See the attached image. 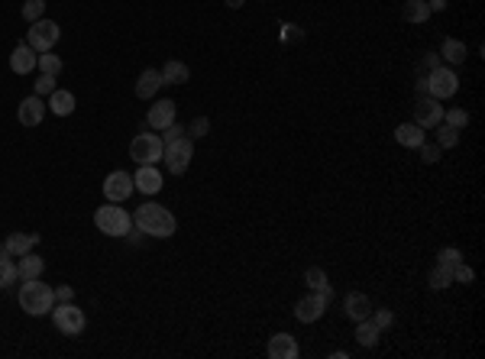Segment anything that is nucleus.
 I'll use <instances>...</instances> for the list:
<instances>
[{
    "label": "nucleus",
    "instance_id": "nucleus-1",
    "mask_svg": "<svg viewBox=\"0 0 485 359\" xmlns=\"http://www.w3.org/2000/svg\"><path fill=\"white\" fill-rule=\"evenodd\" d=\"M133 227L142 230L146 237H159V240H168L172 233H175V214L168 208H159V204H142V208H136V214H133Z\"/></svg>",
    "mask_w": 485,
    "mask_h": 359
},
{
    "label": "nucleus",
    "instance_id": "nucleus-2",
    "mask_svg": "<svg viewBox=\"0 0 485 359\" xmlns=\"http://www.w3.org/2000/svg\"><path fill=\"white\" fill-rule=\"evenodd\" d=\"M19 308H23L29 317L52 314V308H56V288L42 285L39 278H26V282L19 285Z\"/></svg>",
    "mask_w": 485,
    "mask_h": 359
},
{
    "label": "nucleus",
    "instance_id": "nucleus-3",
    "mask_svg": "<svg viewBox=\"0 0 485 359\" xmlns=\"http://www.w3.org/2000/svg\"><path fill=\"white\" fill-rule=\"evenodd\" d=\"M94 227L101 230L104 237H126L133 230V217L123 208H117L113 201H107L104 208L94 210Z\"/></svg>",
    "mask_w": 485,
    "mask_h": 359
},
{
    "label": "nucleus",
    "instance_id": "nucleus-4",
    "mask_svg": "<svg viewBox=\"0 0 485 359\" xmlns=\"http://www.w3.org/2000/svg\"><path fill=\"white\" fill-rule=\"evenodd\" d=\"M162 156H165L162 136H156V133H136V136H133L130 159L136 162V165H156V162H162Z\"/></svg>",
    "mask_w": 485,
    "mask_h": 359
},
{
    "label": "nucleus",
    "instance_id": "nucleus-5",
    "mask_svg": "<svg viewBox=\"0 0 485 359\" xmlns=\"http://www.w3.org/2000/svg\"><path fill=\"white\" fill-rule=\"evenodd\" d=\"M52 324H56L58 333L78 337V333L88 327V317H84V311L75 301H56V308H52Z\"/></svg>",
    "mask_w": 485,
    "mask_h": 359
},
{
    "label": "nucleus",
    "instance_id": "nucleus-6",
    "mask_svg": "<svg viewBox=\"0 0 485 359\" xmlns=\"http://www.w3.org/2000/svg\"><path fill=\"white\" fill-rule=\"evenodd\" d=\"M330 301H334V288L327 285V288H320V292H311L304 294L298 304H295V317H298L301 324H314L324 317V311L330 308Z\"/></svg>",
    "mask_w": 485,
    "mask_h": 359
},
{
    "label": "nucleus",
    "instance_id": "nucleus-7",
    "mask_svg": "<svg viewBox=\"0 0 485 359\" xmlns=\"http://www.w3.org/2000/svg\"><path fill=\"white\" fill-rule=\"evenodd\" d=\"M191 159H195V140H191V136H181V140H175V142H165V156H162V162H165V169L172 172V175H185L188 165H191Z\"/></svg>",
    "mask_w": 485,
    "mask_h": 359
},
{
    "label": "nucleus",
    "instance_id": "nucleus-8",
    "mask_svg": "<svg viewBox=\"0 0 485 359\" xmlns=\"http://www.w3.org/2000/svg\"><path fill=\"white\" fill-rule=\"evenodd\" d=\"M459 91V78L453 68H434V72H427V94L437 97V101H450V97Z\"/></svg>",
    "mask_w": 485,
    "mask_h": 359
},
{
    "label": "nucleus",
    "instance_id": "nucleus-9",
    "mask_svg": "<svg viewBox=\"0 0 485 359\" xmlns=\"http://www.w3.org/2000/svg\"><path fill=\"white\" fill-rule=\"evenodd\" d=\"M58 36H62V29H58V23H52V19H36L33 26H29V49L33 52H52V46L58 42Z\"/></svg>",
    "mask_w": 485,
    "mask_h": 359
},
{
    "label": "nucleus",
    "instance_id": "nucleus-10",
    "mask_svg": "<svg viewBox=\"0 0 485 359\" xmlns=\"http://www.w3.org/2000/svg\"><path fill=\"white\" fill-rule=\"evenodd\" d=\"M133 191H136V185H133V175H130V172H110V175L104 178V198L113 201V204L126 201Z\"/></svg>",
    "mask_w": 485,
    "mask_h": 359
},
{
    "label": "nucleus",
    "instance_id": "nucleus-11",
    "mask_svg": "<svg viewBox=\"0 0 485 359\" xmlns=\"http://www.w3.org/2000/svg\"><path fill=\"white\" fill-rule=\"evenodd\" d=\"M414 123H418L420 130H434V126L443 123V107H440L437 97L424 94L418 104H414Z\"/></svg>",
    "mask_w": 485,
    "mask_h": 359
},
{
    "label": "nucleus",
    "instance_id": "nucleus-12",
    "mask_svg": "<svg viewBox=\"0 0 485 359\" xmlns=\"http://www.w3.org/2000/svg\"><path fill=\"white\" fill-rule=\"evenodd\" d=\"M39 65V56L29 49V42H17V49L10 52V72L13 75H29V72H36Z\"/></svg>",
    "mask_w": 485,
    "mask_h": 359
},
{
    "label": "nucleus",
    "instance_id": "nucleus-13",
    "mask_svg": "<svg viewBox=\"0 0 485 359\" xmlns=\"http://www.w3.org/2000/svg\"><path fill=\"white\" fill-rule=\"evenodd\" d=\"M42 117H46V104H42V97L33 94V97H23L17 107V120L23 123V126H39L42 123Z\"/></svg>",
    "mask_w": 485,
    "mask_h": 359
},
{
    "label": "nucleus",
    "instance_id": "nucleus-14",
    "mask_svg": "<svg viewBox=\"0 0 485 359\" xmlns=\"http://www.w3.org/2000/svg\"><path fill=\"white\" fill-rule=\"evenodd\" d=\"M133 185H136V191H142V194H159L165 181H162V172L156 169V165H140L136 175H133Z\"/></svg>",
    "mask_w": 485,
    "mask_h": 359
},
{
    "label": "nucleus",
    "instance_id": "nucleus-15",
    "mask_svg": "<svg viewBox=\"0 0 485 359\" xmlns=\"http://www.w3.org/2000/svg\"><path fill=\"white\" fill-rule=\"evenodd\" d=\"M298 340L291 333H275L269 340V359H298Z\"/></svg>",
    "mask_w": 485,
    "mask_h": 359
},
{
    "label": "nucleus",
    "instance_id": "nucleus-16",
    "mask_svg": "<svg viewBox=\"0 0 485 359\" xmlns=\"http://www.w3.org/2000/svg\"><path fill=\"white\" fill-rule=\"evenodd\" d=\"M343 311L350 321H363V317L372 314V301H369V294H363V292H350L343 298Z\"/></svg>",
    "mask_w": 485,
    "mask_h": 359
},
{
    "label": "nucleus",
    "instance_id": "nucleus-17",
    "mask_svg": "<svg viewBox=\"0 0 485 359\" xmlns=\"http://www.w3.org/2000/svg\"><path fill=\"white\" fill-rule=\"evenodd\" d=\"M168 123H175V101H156V104L149 107L146 126H152V130H165Z\"/></svg>",
    "mask_w": 485,
    "mask_h": 359
},
{
    "label": "nucleus",
    "instance_id": "nucleus-18",
    "mask_svg": "<svg viewBox=\"0 0 485 359\" xmlns=\"http://www.w3.org/2000/svg\"><path fill=\"white\" fill-rule=\"evenodd\" d=\"M162 85H165V81H162V72H156V68H146V72L136 78V97H142V101H152V97L159 94Z\"/></svg>",
    "mask_w": 485,
    "mask_h": 359
},
{
    "label": "nucleus",
    "instance_id": "nucleus-19",
    "mask_svg": "<svg viewBox=\"0 0 485 359\" xmlns=\"http://www.w3.org/2000/svg\"><path fill=\"white\" fill-rule=\"evenodd\" d=\"M395 142L404 146V149H418L420 142H424V130H420L418 123H398L395 126Z\"/></svg>",
    "mask_w": 485,
    "mask_h": 359
},
{
    "label": "nucleus",
    "instance_id": "nucleus-20",
    "mask_svg": "<svg viewBox=\"0 0 485 359\" xmlns=\"http://www.w3.org/2000/svg\"><path fill=\"white\" fill-rule=\"evenodd\" d=\"M39 246V233H10L7 237V249H10V256H26V253H33Z\"/></svg>",
    "mask_w": 485,
    "mask_h": 359
},
{
    "label": "nucleus",
    "instance_id": "nucleus-21",
    "mask_svg": "<svg viewBox=\"0 0 485 359\" xmlns=\"http://www.w3.org/2000/svg\"><path fill=\"white\" fill-rule=\"evenodd\" d=\"M49 107H52V114L56 117H68V114H75V94L72 91H52L49 94Z\"/></svg>",
    "mask_w": 485,
    "mask_h": 359
},
{
    "label": "nucleus",
    "instance_id": "nucleus-22",
    "mask_svg": "<svg viewBox=\"0 0 485 359\" xmlns=\"http://www.w3.org/2000/svg\"><path fill=\"white\" fill-rule=\"evenodd\" d=\"M466 56H469V49H466V42H459V39H443V49H440V58H447L450 65H463L466 62Z\"/></svg>",
    "mask_w": 485,
    "mask_h": 359
},
{
    "label": "nucleus",
    "instance_id": "nucleus-23",
    "mask_svg": "<svg viewBox=\"0 0 485 359\" xmlns=\"http://www.w3.org/2000/svg\"><path fill=\"white\" fill-rule=\"evenodd\" d=\"M402 17L404 23H427L430 17V7H427V0H404V7H402Z\"/></svg>",
    "mask_w": 485,
    "mask_h": 359
},
{
    "label": "nucleus",
    "instance_id": "nucleus-24",
    "mask_svg": "<svg viewBox=\"0 0 485 359\" xmlns=\"http://www.w3.org/2000/svg\"><path fill=\"white\" fill-rule=\"evenodd\" d=\"M188 78H191V68H188L185 62H178V58L165 62V68H162V81H165V85H185Z\"/></svg>",
    "mask_w": 485,
    "mask_h": 359
},
{
    "label": "nucleus",
    "instance_id": "nucleus-25",
    "mask_svg": "<svg viewBox=\"0 0 485 359\" xmlns=\"http://www.w3.org/2000/svg\"><path fill=\"white\" fill-rule=\"evenodd\" d=\"M17 269H19V278L26 282V278H39V275H42V269H46V262H42V256L26 253V256H19Z\"/></svg>",
    "mask_w": 485,
    "mask_h": 359
},
{
    "label": "nucleus",
    "instance_id": "nucleus-26",
    "mask_svg": "<svg viewBox=\"0 0 485 359\" xmlns=\"http://www.w3.org/2000/svg\"><path fill=\"white\" fill-rule=\"evenodd\" d=\"M382 337V331L372 324V317H363V321H356V343L359 347H375Z\"/></svg>",
    "mask_w": 485,
    "mask_h": 359
},
{
    "label": "nucleus",
    "instance_id": "nucleus-27",
    "mask_svg": "<svg viewBox=\"0 0 485 359\" xmlns=\"http://www.w3.org/2000/svg\"><path fill=\"white\" fill-rule=\"evenodd\" d=\"M427 285L434 288V292H440V288H450V285H453V269H450V265H440V262H437V269L430 272Z\"/></svg>",
    "mask_w": 485,
    "mask_h": 359
},
{
    "label": "nucleus",
    "instance_id": "nucleus-28",
    "mask_svg": "<svg viewBox=\"0 0 485 359\" xmlns=\"http://www.w3.org/2000/svg\"><path fill=\"white\" fill-rule=\"evenodd\" d=\"M39 72H42V75H62V58L56 56V52H39Z\"/></svg>",
    "mask_w": 485,
    "mask_h": 359
},
{
    "label": "nucleus",
    "instance_id": "nucleus-29",
    "mask_svg": "<svg viewBox=\"0 0 485 359\" xmlns=\"http://www.w3.org/2000/svg\"><path fill=\"white\" fill-rule=\"evenodd\" d=\"M457 142H459V130L457 126H450V123H443V126L437 130V146L440 149H453Z\"/></svg>",
    "mask_w": 485,
    "mask_h": 359
},
{
    "label": "nucleus",
    "instance_id": "nucleus-30",
    "mask_svg": "<svg viewBox=\"0 0 485 359\" xmlns=\"http://www.w3.org/2000/svg\"><path fill=\"white\" fill-rule=\"evenodd\" d=\"M19 278V269L13 259H0V288H10V285Z\"/></svg>",
    "mask_w": 485,
    "mask_h": 359
},
{
    "label": "nucleus",
    "instance_id": "nucleus-31",
    "mask_svg": "<svg viewBox=\"0 0 485 359\" xmlns=\"http://www.w3.org/2000/svg\"><path fill=\"white\" fill-rule=\"evenodd\" d=\"M304 282H308L311 292H320V288H327V272L318 269V265H311L308 272H304Z\"/></svg>",
    "mask_w": 485,
    "mask_h": 359
},
{
    "label": "nucleus",
    "instance_id": "nucleus-32",
    "mask_svg": "<svg viewBox=\"0 0 485 359\" xmlns=\"http://www.w3.org/2000/svg\"><path fill=\"white\" fill-rule=\"evenodd\" d=\"M42 13H46V0H26V3H23V19H26V23L42 19Z\"/></svg>",
    "mask_w": 485,
    "mask_h": 359
},
{
    "label": "nucleus",
    "instance_id": "nucleus-33",
    "mask_svg": "<svg viewBox=\"0 0 485 359\" xmlns=\"http://www.w3.org/2000/svg\"><path fill=\"white\" fill-rule=\"evenodd\" d=\"M443 123H450V126L463 130V126L469 123V114L463 110V107H450V110H443Z\"/></svg>",
    "mask_w": 485,
    "mask_h": 359
},
{
    "label": "nucleus",
    "instance_id": "nucleus-34",
    "mask_svg": "<svg viewBox=\"0 0 485 359\" xmlns=\"http://www.w3.org/2000/svg\"><path fill=\"white\" fill-rule=\"evenodd\" d=\"M207 133H211V120H207V117H195V120L188 123V136H191V140L207 136Z\"/></svg>",
    "mask_w": 485,
    "mask_h": 359
},
{
    "label": "nucleus",
    "instance_id": "nucleus-35",
    "mask_svg": "<svg viewBox=\"0 0 485 359\" xmlns=\"http://www.w3.org/2000/svg\"><path fill=\"white\" fill-rule=\"evenodd\" d=\"M437 262H440V265H450V269H453V265H459V262H463V253H459L457 246H447V249H440Z\"/></svg>",
    "mask_w": 485,
    "mask_h": 359
},
{
    "label": "nucleus",
    "instance_id": "nucleus-36",
    "mask_svg": "<svg viewBox=\"0 0 485 359\" xmlns=\"http://www.w3.org/2000/svg\"><path fill=\"white\" fill-rule=\"evenodd\" d=\"M418 152H420V159L427 162V165L440 162V146H437V142H427V140H424V142L418 146Z\"/></svg>",
    "mask_w": 485,
    "mask_h": 359
},
{
    "label": "nucleus",
    "instance_id": "nucleus-37",
    "mask_svg": "<svg viewBox=\"0 0 485 359\" xmlns=\"http://www.w3.org/2000/svg\"><path fill=\"white\" fill-rule=\"evenodd\" d=\"M369 317H372V324L379 327V331H388V327L395 324V314L388 311V308H379V311H372Z\"/></svg>",
    "mask_w": 485,
    "mask_h": 359
},
{
    "label": "nucleus",
    "instance_id": "nucleus-38",
    "mask_svg": "<svg viewBox=\"0 0 485 359\" xmlns=\"http://www.w3.org/2000/svg\"><path fill=\"white\" fill-rule=\"evenodd\" d=\"M453 282L472 285V282H476V272H472V269H469L466 262H459V265H453Z\"/></svg>",
    "mask_w": 485,
    "mask_h": 359
},
{
    "label": "nucleus",
    "instance_id": "nucleus-39",
    "mask_svg": "<svg viewBox=\"0 0 485 359\" xmlns=\"http://www.w3.org/2000/svg\"><path fill=\"white\" fill-rule=\"evenodd\" d=\"M56 91V75H42V78H36V94L42 97V94H52Z\"/></svg>",
    "mask_w": 485,
    "mask_h": 359
},
{
    "label": "nucleus",
    "instance_id": "nucleus-40",
    "mask_svg": "<svg viewBox=\"0 0 485 359\" xmlns=\"http://www.w3.org/2000/svg\"><path fill=\"white\" fill-rule=\"evenodd\" d=\"M185 136V130L178 126V123H168L165 130H162V142H175V140H181Z\"/></svg>",
    "mask_w": 485,
    "mask_h": 359
},
{
    "label": "nucleus",
    "instance_id": "nucleus-41",
    "mask_svg": "<svg viewBox=\"0 0 485 359\" xmlns=\"http://www.w3.org/2000/svg\"><path fill=\"white\" fill-rule=\"evenodd\" d=\"M420 68H424V72H434V68H440V56H437V52H427V56H424V62H420Z\"/></svg>",
    "mask_w": 485,
    "mask_h": 359
},
{
    "label": "nucleus",
    "instance_id": "nucleus-42",
    "mask_svg": "<svg viewBox=\"0 0 485 359\" xmlns=\"http://www.w3.org/2000/svg\"><path fill=\"white\" fill-rule=\"evenodd\" d=\"M414 87H418L420 94H427V72H424V68H418V75H414Z\"/></svg>",
    "mask_w": 485,
    "mask_h": 359
},
{
    "label": "nucleus",
    "instance_id": "nucleus-43",
    "mask_svg": "<svg viewBox=\"0 0 485 359\" xmlns=\"http://www.w3.org/2000/svg\"><path fill=\"white\" fill-rule=\"evenodd\" d=\"M75 298V288H68V285H58L56 288V301H72Z\"/></svg>",
    "mask_w": 485,
    "mask_h": 359
},
{
    "label": "nucleus",
    "instance_id": "nucleus-44",
    "mask_svg": "<svg viewBox=\"0 0 485 359\" xmlns=\"http://www.w3.org/2000/svg\"><path fill=\"white\" fill-rule=\"evenodd\" d=\"M430 13H440V10H447V0H427Z\"/></svg>",
    "mask_w": 485,
    "mask_h": 359
},
{
    "label": "nucleus",
    "instance_id": "nucleus-45",
    "mask_svg": "<svg viewBox=\"0 0 485 359\" xmlns=\"http://www.w3.org/2000/svg\"><path fill=\"white\" fill-rule=\"evenodd\" d=\"M224 3H227V7H230V10H240L243 3H246V0H224Z\"/></svg>",
    "mask_w": 485,
    "mask_h": 359
},
{
    "label": "nucleus",
    "instance_id": "nucleus-46",
    "mask_svg": "<svg viewBox=\"0 0 485 359\" xmlns=\"http://www.w3.org/2000/svg\"><path fill=\"white\" fill-rule=\"evenodd\" d=\"M0 259H10V249H7V243H0Z\"/></svg>",
    "mask_w": 485,
    "mask_h": 359
}]
</instances>
